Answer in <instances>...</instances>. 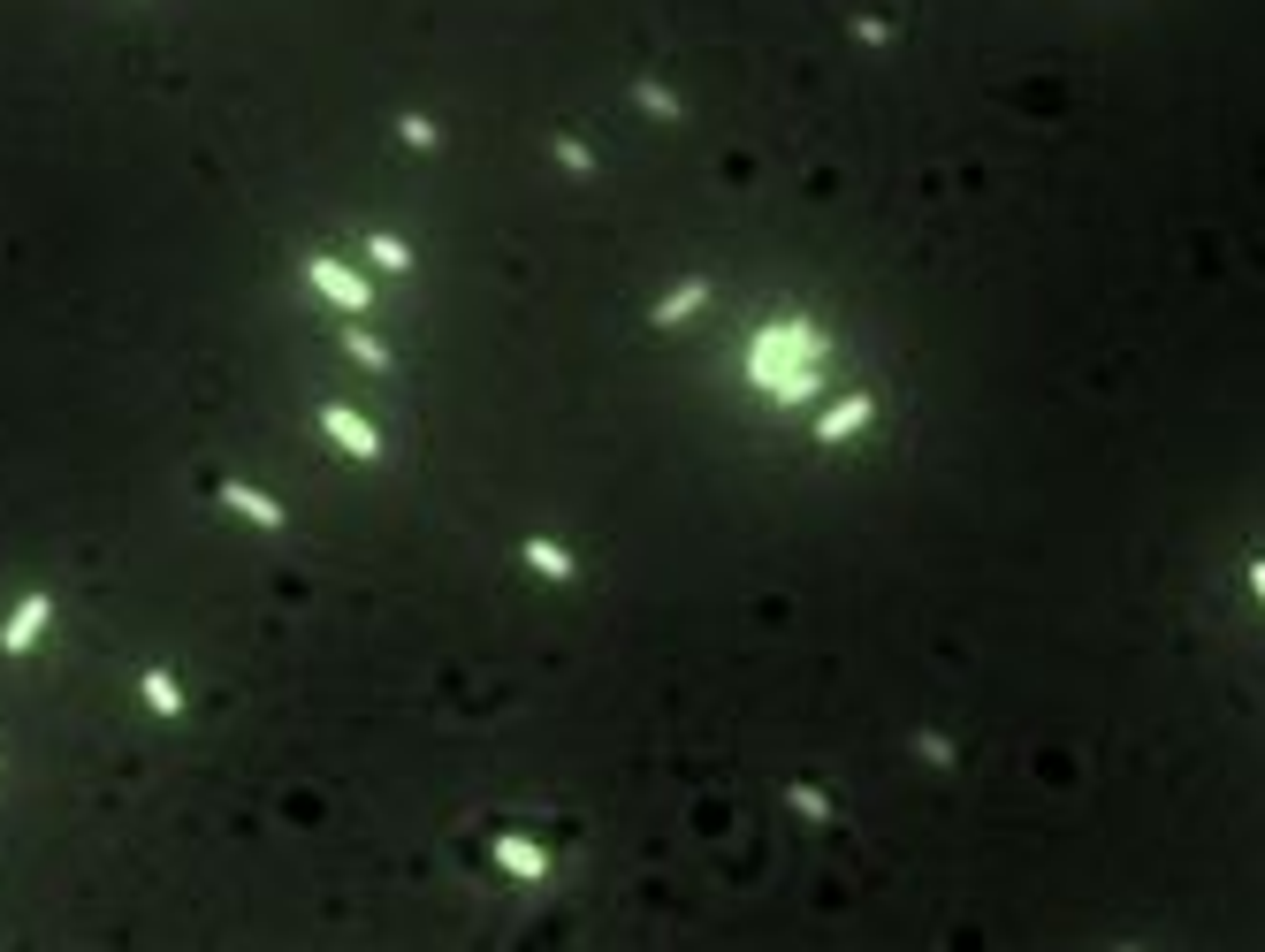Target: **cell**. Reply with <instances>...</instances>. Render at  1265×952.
Masks as SVG:
<instances>
[{"mask_svg": "<svg viewBox=\"0 0 1265 952\" xmlns=\"http://www.w3.org/2000/svg\"><path fill=\"white\" fill-rule=\"evenodd\" d=\"M1250 587H1257V602H1265V557H1257V564H1250Z\"/></svg>", "mask_w": 1265, "mask_h": 952, "instance_id": "obj_5", "label": "cell"}, {"mask_svg": "<svg viewBox=\"0 0 1265 952\" xmlns=\"http://www.w3.org/2000/svg\"><path fill=\"white\" fill-rule=\"evenodd\" d=\"M328 435H344V450H351V458H374V435H366L351 412H328Z\"/></svg>", "mask_w": 1265, "mask_h": 952, "instance_id": "obj_1", "label": "cell"}, {"mask_svg": "<svg viewBox=\"0 0 1265 952\" xmlns=\"http://www.w3.org/2000/svg\"><path fill=\"white\" fill-rule=\"evenodd\" d=\"M313 283H320V290H335V298H344V305H359V283H351L344 268H328V259H320V268H313Z\"/></svg>", "mask_w": 1265, "mask_h": 952, "instance_id": "obj_2", "label": "cell"}, {"mask_svg": "<svg viewBox=\"0 0 1265 952\" xmlns=\"http://www.w3.org/2000/svg\"><path fill=\"white\" fill-rule=\"evenodd\" d=\"M869 419V396H854V404H838L831 419H823V435H847V427H862Z\"/></svg>", "mask_w": 1265, "mask_h": 952, "instance_id": "obj_4", "label": "cell"}, {"mask_svg": "<svg viewBox=\"0 0 1265 952\" xmlns=\"http://www.w3.org/2000/svg\"><path fill=\"white\" fill-rule=\"evenodd\" d=\"M39 618H46V602H31V610H16V625H9V648H31V640H39Z\"/></svg>", "mask_w": 1265, "mask_h": 952, "instance_id": "obj_3", "label": "cell"}]
</instances>
